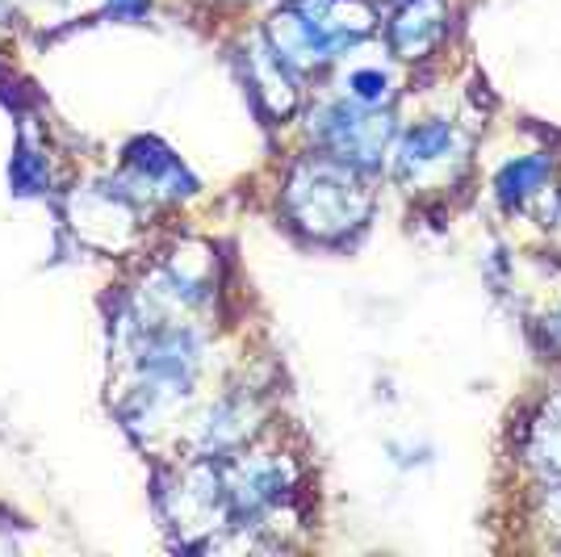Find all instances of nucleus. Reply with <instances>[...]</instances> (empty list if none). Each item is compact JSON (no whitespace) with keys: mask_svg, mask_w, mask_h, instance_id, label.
Segmentation results:
<instances>
[{"mask_svg":"<svg viewBox=\"0 0 561 557\" xmlns=\"http://www.w3.org/2000/svg\"><path fill=\"white\" fill-rule=\"evenodd\" d=\"M374 25L369 0H289L264 34L294 71H314L360 47Z\"/></svg>","mask_w":561,"mask_h":557,"instance_id":"obj_1","label":"nucleus"},{"mask_svg":"<svg viewBox=\"0 0 561 557\" xmlns=\"http://www.w3.org/2000/svg\"><path fill=\"white\" fill-rule=\"evenodd\" d=\"M360 177L365 172L340 163L335 156H310L285 181V214L298 231L314 239H344L374 209V197Z\"/></svg>","mask_w":561,"mask_h":557,"instance_id":"obj_2","label":"nucleus"},{"mask_svg":"<svg viewBox=\"0 0 561 557\" xmlns=\"http://www.w3.org/2000/svg\"><path fill=\"white\" fill-rule=\"evenodd\" d=\"M222 469V487H227V503H231V524H256L264 520L298 490L302 469L289 453L280 448H234L227 457H218Z\"/></svg>","mask_w":561,"mask_h":557,"instance_id":"obj_3","label":"nucleus"},{"mask_svg":"<svg viewBox=\"0 0 561 557\" xmlns=\"http://www.w3.org/2000/svg\"><path fill=\"white\" fill-rule=\"evenodd\" d=\"M469 156H473V139L466 130L448 117H432L398 139L394 177L411 193H440L448 185H461V177L469 172Z\"/></svg>","mask_w":561,"mask_h":557,"instance_id":"obj_4","label":"nucleus"},{"mask_svg":"<svg viewBox=\"0 0 561 557\" xmlns=\"http://www.w3.org/2000/svg\"><path fill=\"white\" fill-rule=\"evenodd\" d=\"M310 135L323 147V156H335L356 172H374L381 168L390 143H394V117L390 110L374 105H356V101H328L310 117Z\"/></svg>","mask_w":561,"mask_h":557,"instance_id":"obj_5","label":"nucleus"},{"mask_svg":"<svg viewBox=\"0 0 561 557\" xmlns=\"http://www.w3.org/2000/svg\"><path fill=\"white\" fill-rule=\"evenodd\" d=\"M126 185H130L126 193L139 202H181L197 189V181L164 143L142 139L126 151Z\"/></svg>","mask_w":561,"mask_h":557,"instance_id":"obj_6","label":"nucleus"},{"mask_svg":"<svg viewBox=\"0 0 561 557\" xmlns=\"http://www.w3.org/2000/svg\"><path fill=\"white\" fill-rule=\"evenodd\" d=\"M260 419V402L252 390H231L214 402L206 416L197 419V432H193V448L197 457H227L234 448L252 441Z\"/></svg>","mask_w":561,"mask_h":557,"instance_id":"obj_7","label":"nucleus"},{"mask_svg":"<svg viewBox=\"0 0 561 557\" xmlns=\"http://www.w3.org/2000/svg\"><path fill=\"white\" fill-rule=\"evenodd\" d=\"M448 4L445 0H402L390 18V50L398 59H427L445 43Z\"/></svg>","mask_w":561,"mask_h":557,"instance_id":"obj_8","label":"nucleus"},{"mask_svg":"<svg viewBox=\"0 0 561 557\" xmlns=\"http://www.w3.org/2000/svg\"><path fill=\"white\" fill-rule=\"evenodd\" d=\"M243 71H248V84L256 101L268 110L273 117H285L298 101V89H294V68L277 55V47L268 43V34H260L248 43L243 50Z\"/></svg>","mask_w":561,"mask_h":557,"instance_id":"obj_9","label":"nucleus"},{"mask_svg":"<svg viewBox=\"0 0 561 557\" xmlns=\"http://www.w3.org/2000/svg\"><path fill=\"white\" fill-rule=\"evenodd\" d=\"M494 193L507 209L537 206L545 193H553V156L549 151H528V156L507 160L494 177Z\"/></svg>","mask_w":561,"mask_h":557,"instance_id":"obj_10","label":"nucleus"},{"mask_svg":"<svg viewBox=\"0 0 561 557\" xmlns=\"http://www.w3.org/2000/svg\"><path fill=\"white\" fill-rule=\"evenodd\" d=\"M524 457H528V465L537 469L540 478L561 482V390L553 398H545L537 419L528 423Z\"/></svg>","mask_w":561,"mask_h":557,"instance_id":"obj_11","label":"nucleus"},{"mask_svg":"<svg viewBox=\"0 0 561 557\" xmlns=\"http://www.w3.org/2000/svg\"><path fill=\"white\" fill-rule=\"evenodd\" d=\"M344 96L356 101V105H390V96H394V76L386 68H356L348 71V80H344Z\"/></svg>","mask_w":561,"mask_h":557,"instance_id":"obj_12","label":"nucleus"},{"mask_svg":"<svg viewBox=\"0 0 561 557\" xmlns=\"http://www.w3.org/2000/svg\"><path fill=\"white\" fill-rule=\"evenodd\" d=\"M47 163L38 160L30 147H22L18 156H13V185H18V193H43L47 189Z\"/></svg>","mask_w":561,"mask_h":557,"instance_id":"obj_13","label":"nucleus"},{"mask_svg":"<svg viewBox=\"0 0 561 557\" xmlns=\"http://www.w3.org/2000/svg\"><path fill=\"white\" fill-rule=\"evenodd\" d=\"M105 4H110V9H114L117 18H142V13H147V4H151V0H105Z\"/></svg>","mask_w":561,"mask_h":557,"instance_id":"obj_14","label":"nucleus"},{"mask_svg":"<svg viewBox=\"0 0 561 557\" xmlns=\"http://www.w3.org/2000/svg\"><path fill=\"white\" fill-rule=\"evenodd\" d=\"M545 336H549V340H553V344L561 349V310H553V315L545 319Z\"/></svg>","mask_w":561,"mask_h":557,"instance_id":"obj_15","label":"nucleus"},{"mask_svg":"<svg viewBox=\"0 0 561 557\" xmlns=\"http://www.w3.org/2000/svg\"><path fill=\"white\" fill-rule=\"evenodd\" d=\"M549 223H553V239L561 243V197H558V206H553V214H549Z\"/></svg>","mask_w":561,"mask_h":557,"instance_id":"obj_16","label":"nucleus"},{"mask_svg":"<svg viewBox=\"0 0 561 557\" xmlns=\"http://www.w3.org/2000/svg\"><path fill=\"white\" fill-rule=\"evenodd\" d=\"M4 18H9V0H0V22H4Z\"/></svg>","mask_w":561,"mask_h":557,"instance_id":"obj_17","label":"nucleus"}]
</instances>
